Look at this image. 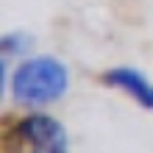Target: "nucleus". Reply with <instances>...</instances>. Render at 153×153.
Segmentation results:
<instances>
[{"mask_svg":"<svg viewBox=\"0 0 153 153\" xmlns=\"http://www.w3.org/2000/svg\"><path fill=\"white\" fill-rule=\"evenodd\" d=\"M70 86V70L53 56L25 59L11 75V100L22 109H42L61 100Z\"/></svg>","mask_w":153,"mask_h":153,"instance_id":"nucleus-1","label":"nucleus"},{"mask_svg":"<svg viewBox=\"0 0 153 153\" xmlns=\"http://www.w3.org/2000/svg\"><path fill=\"white\" fill-rule=\"evenodd\" d=\"M14 153H67V131L56 117L31 111L11 128Z\"/></svg>","mask_w":153,"mask_h":153,"instance_id":"nucleus-2","label":"nucleus"},{"mask_svg":"<svg viewBox=\"0 0 153 153\" xmlns=\"http://www.w3.org/2000/svg\"><path fill=\"white\" fill-rule=\"evenodd\" d=\"M103 84L111 89H120L128 97H134L142 109L153 111V81H148L139 70L134 67H111L103 75Z\"/></svg>","mask_w":153,"mask_h":153,"instance_id":"nucleus-3","label":"nucleus"},{"mask_svg":"<svg viewBox=\"0 0 153 153\" xmlns=\"http://www.w3.org/2000/svg\"><path fill=\"white\" fill-rule=\"evenodd\" d=\"M28 48H31L28 33L14 31V33H6L3 36V56H22V53H28Z\"/></svg>","mask_w":153,"mask_h":153,"instance_id":"nucleus-4","label":"nucleus"}]
</instances>
